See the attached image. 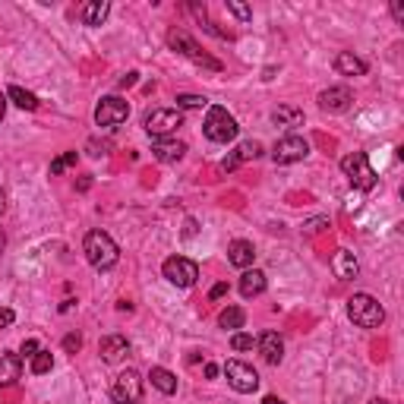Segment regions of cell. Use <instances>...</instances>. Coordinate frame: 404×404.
Masks as SVG:
<instances>
[{"mask_svg":"<svg viewBox=\"0 0 404 404\" xmlns=\"http://www.w3.org/2000/svg\"><path fill=\"white\" fill-rule=\"evenodd\" d=\"M149 379L161 395H174V391H177V376H174L171 370H165V366H152Z\"/></svg>","mask_w":404,"mask_h":404,"instance_id":"ffe728a7","label":"cell"},{"mask_svg":"<svg viewBox=\"0 0 404 404\" xmlns=\"http://www.w3.org/2000/svg\"><path fill=\"white\" fill-rule=\"evenodd\" d=\"M332 272H335L338 281L357 278V272H360V266H357V256L350 253V250H338V253L332 256Z\"/></svg>","mask_w":404,"mask_h":404,"instance_id":"5bb4252c","label":"cell"},{"mask_svg":"<svg viewBox=\"0 0 404 404\" xmlns=\"http://www.w3.org/2000/svg\"><path fill=\"white\" fill-rule=\"evenodd\" d=\"M136 76H139V73H127L124 79H120V89H130V86L136 83Z\"/></svg>","mask_w":404,"mask_h":404,"instance_id":"f35d334b","label":"cell"},{"mask_svg":"<svg viewBox=\"0 0 404 404\" xmlns=\"http://www.w3.org/2000/svg\"><path fill=\"white\" fill-rule=\"evenodd\" d=\"M111 398L114 404H139L143 401V376L136 370H124L111 382Z\"/></svg>","mask_w":404,"mask_h":404,"instance_id":"52a82bcc","label":"cell"},{"mask_svg":"<svg viewBox=\"0 0 404 404\" xmlns=\"http://www.w3.org/2000/svg\"><path fill=\"white\" fill-rule=\"evenodd\" d=\"M127 117H130V104H127L120 95L102 98L98 108H95V124L98 127H120Z\"/></svg>","mask_w":404,"mask_h":404,"instance_id":"30bf717a","label":"cell"},{"mask_svg":"<svg viewBox=\"0 0 404 404\" xmlns=\"http://www.w3.org/2000/svg\"><path fill=\"white\" fill-rule=\"evenodd\" d=\"M243 322H247V313L240 307H227V309H221V316H218L221 329H243Z\"/></svg>","mask_w":404,"mask_h":404,"instance_id":"d4e9b609","label":"cell"},{"mask_svg":"<svg viewBox=\"0 0 404 404\" xmlns=\"http://www.w3.org/2000/svg\"><path fill=\"white\" fill-rule=\"evenodd\" d=\"M259 354L266 357V363H272V366H278L281 357H284V341H281L278 332H266V335L259 338Z\"/></svg>","mask_w":404,"mask_h":404,"instance_id":"e0dca14e","label":"cell"},{"mask_svg":"<svg viewBox=\"0 0 404 404\" xmlns=\"http://www.w3.org/2000/svg\"><path fill=\"white\" fill-rule=\"evenodd\" d=\"M98 354H102L104 363H120L130 354V341L124 335H104L102 344H98Z\"/></svg>","mask_w":404,"mask_h":404,"instance_id":"4fadbf2b","label":"cell"},{"mask_svg":"<svg viewBox=\"0 0 404 404\" xmlns=\"http://www.w3.org/2000/svg\"><path fill=\"white\" fill-rule=\"evenodd\" d=\"M391 16H395L398 22H404V7H401V3H398V0H395V3H391Z\"/></svg>","mask_w":404,"mask_h":404,"instance_id":"74e56055","label":"cell"},{"mask_svg":"<svg viewBox=\"0 0 404 404\" xmlns=\"http://www.w3.org/2000/svg\"><path fill=\"white\" fill-rule=\"evenodd\" d=\"M22 354H26V357H35V354H38V341H35V338H26V341H22ZM19 354V357H22Z\"/></svg>","mask_w":404,"mask_h":404,"instance_id":"e575fe53","label":"cell"},{"mask_svg":"<svg viewBox=\"0 0 404 404\" xmlns=\"http://www.w3.org/2000/svg\"><path fill=\"white\" fill-rule=\"evenodd\" d=\"M262 291H266V275L259 272V268H247V272L240 275V294L247 297H259Z\"/></svg>","mask_w":404,"mask_h":404,"instance_id":"ac0fdd59","label":"cell"},{"mask_svg":"<svg viewBox=\"0 0 404 404\" xmlns=\"http://www.w3.org/2000/svg\"><path fill=\"white\" fill-rule=\"evenodd\" d=\"M89 149H92V155H108V149H111V143H102V145H98V143H89Z\"/></svg>","mask_w":404,"mask_h":404,"instance_id":"8d00e7d4","label":"cell"},{"mask_svg":"<svg viewBox=\"0 0 404 404\" xmlns=\"http://www.w3.org/2000/svg\"><path fill=\"white\" fill-rule=\"evenodd\" d=\"M335 70L341 76H363L366 73V63H363L360 57H354L350 51H341V54L335 57Z\"/></svg>","mask_w":404,"mask_h":404,"instance_id":"44dd1931","label":"cell"},{"mask_svg":"<svg viewBox=\"0 0 404 404\" xmlns=\"http://www.w3.org/2000/svg\"><path fill=\"white\" fill-rule=\"evenodd\" d=\"M350 104H354V95H350L348 86H332V89L319 92V108L329 111V114H344Z\"/></svg>","mask_w":404,"mask_h":404,"instance_id":"7c38bea8","label":"cell"},{"mask_svg":"<svg viewBox=\"0 0 404 404\" xmlns=\"http://www.w3.org/2000/svg\"><path fill=\"white\" fill-rule=\"evenodd\" d=\"M168 45H171V48L177 51V54L190 57L193 63H202V67H209V70H221V63L215 60V57H209L206 51L199 48V45L193 42L190 35L184 32V29H171V32H168Z\"/></svg>","mask_w":404,"mask_h":404,"instance_id":"8992f818","label":"cell"},{"mask_svg":"<svg viewBox=\"0 0 404 404\" xmlns=\"http://www.w3.org/2000/svg\"><path fill=\"white\" fill-rule=\"evenodd\" d=\"M3 114H7V95H0V120H3Z\"/></svg>","mask_w":404,"mask_h":404,"instance_id":"60d3db41","label":"cell"},{"mask_svg":"<svg viewBox=\"0 0 404 404\" xmlns=\"http://www.w3.org/2000/svg\"><path fill=\"white\" fill-rule=\"evenodd\" d=\"M262 404H284V401H278V398H275V395H268V398H266V401H262Z\"/></svg>","mask_w":404,"mask_h":404,"instance_id":"7bdbcfd3","label":"cell"},{"mask_svg":"<svg viewBox=\"0 0 404 404\" xmlns=\"http://www.w3.org/2000/svg\"><path fill=\"white\" fill-rule=\"evenodd\" d=\"M307 155H309V143L303 136H284V139H278L272 149L275 165H294V161H303Z\"/></svg>","mask_w":404,"mask_h":404,"instance_id":"8fae6325","label":"cell"},{"mask_svg":"<svg viewBox=\"0 0 404 404\" xmlns=\"http://www.w3.org/2000/svg\"><path fill=\"white\" fill-rule=\"evenodd\" d=\"M16 379H22V357L3 354L0 357V385H13Z\"/></svg>","mask_w":404,"mask_h":404,"instance_id":"d6986e66","label":"cell"},{"mask_svg":"<svg viewBox=\"0 0 404 404\" xmlns=\"http://www.w3.org/2000/svg\"><path fill=\"white\" fill-rule=\"evenodd\" d=\"M3 209H7V193L0 190V212H3Z\"/></svg>","mask_w":404,"mask_h":404,"instance_id":"b9f144b4","label":"cell"},{"mask_svg":"<svg viewBox=\"0 0 404 404\" xmlns=\"http://www.w3.org/2000/svg\"><path fill=\"white\" fill-rule=\"evenodd\" d=\"M370 404H389V401H382V398H373V401Z\"/></svg>","mask_w":404,"mask_h":404,"instance_id":"f6af8a7d","label":"cell"},{"mask_svg":"<svg viewBox=\"0 0 404 404\" xmlns=\"http://www.w3.org/2000/svg\"><path fill=\"white\" fill-rule=\"evenodd\" d=\"M206 98L202 95H177V111H199V108H206Z\"/></svg>","mask_w":404,"mask_h":404,"instance_id":"83f0119b","label":"cell"},{"mask_svg":"<svg viewBox=\"0 0 404 404\" xmlns=\"http://www.w3.org/2000/svg\"><path fill=\"white\" fill-rule=\"evenodd\" d=\"M225 376H227V382H231V389L240 391V395H250V391L259 389V373H256L250 363H243V360H227L225 363Z\"/></svg>","mask_w":404,"mask_h":404,"instance_id":"ba28073f","label":"cell"},{"mask_svg":"<svg viewBox=\"0 0 404 404\" xmlns=\"http://www.w3.org/2000/svg\"><path fill=\"white\" fill-rule=\"evenodd\" d=\"M237 120H234L231 114H227V108H221V104H212L206 114V120H202V133H206V139H212V143H231L234 136H237Z\"/></svg>","mask_w":404,"mask_h":404,"instance_id":"277c9868","label":"cell"},{"mask_svg":"<svg viewBox=\"0 0 404 404\" xmlns=\"http://www.w3.org/2000/svg\"><path fill=\"white\" fill-rule=\"evenodd\" d=\"M206 376H209V379L218 376V366H215V363H206Z\"/></svg>","mask_w":404,"mask_h":404,"instance_id":"ab89813d","label":"cell"},{"mask_svg":"<svg viewBox=\"0 0 404 404\" xmlns=\"http://www.w3.org/2000/svg\"><path fill=\"white\" fill-rule=\"evenodd\" d=\"M341 171H344V177L350 180V186L354 190H373L376 186V171H373V165H370V158L363 155V152H350V155H344L341 158Z\"/></svg>","mask_w":404,"mask_h":404,"instance_id":"3957f363","label":"cell"},{"mask_svg":"<svg viewBox=\"0 0 404 404\" xmlns=\"http://www.w3.org/2000/svg\"><path fill=\"white\" fill-rule=\"evenodd\" d=\"M227 10H231V13L237 16V19H243V22L253 19V10H250L247 3H240V0H227Z\"/></svg>","mask_w":404,"mask_h":404,"instance_id":"4dcf8cb0","label":"cell"},{"mask_svg":"<svg viewBox=\"0 0 404 404\" xmlns=\"http://www.w3.org/2000/svg\"><path fill=\"white\" fill-rule=\"evenodd\" d=\"M3 247H7V237H3V231H0V253H3Z\"/></svg>","mask_w":404,"mask_h":404,"instance_id":"ee69618b","label":"cell"},{"mask_svg":"<svg viewBox=\"0 0 404 404\" xmlns=\"http://www.w3.org/2000/svg\"><path fill=\"white\" fill-rule=\"evenodd\" d=\"M79 348H83V335H79V332H73V335L63 338V350H67V354H76Z\"/></svg>","mask_w":404,"mask_h":404,"instance_id":"1f68e13d","label":"cell"},{"mask_svg":"<svg viewBox=\"0 0 404 404\" xmlns=\"http://www.w3.org/2000/svg\"><path fill=\"white\" fill-rule=\"evenodd\" d=\"M51 366H54V357H51V350L38 348V354L32 357V373H35V376H45V373H51Z\"/></svg>","mask_w":404,"mask_h":404,"instance_id":"484cf974","label":"cell"},{"mask_svg":"<svg viewBox=\"0 0 404 404\" xmlns=\"http://www.w3.org/2000/svg\"><path fill=\"white\" fill-rule=\"evenodd\" d=\"M322 227H329V218H313V221H307V225H303V231H307V234H319Z\"/></svg>","mask_w":404,"mask_h":404,"instance_id":"d6a6232c","label":"cell"},{"mask_svg":"<svg viewBox=\"0 0 404 404\" xmlns=\"http://www.w3.org/2000/svg\"><path fill=\"white\" fill-rule=\"evenodd\" d=\"M145 133L155 139H168L171 133H177V127H184V114H180L177 108H155L145 114L143 120Z\"/></svg>","mask_w":404,"mask_h":404,"instance_id":"5b68a950","label":"cell"},{"mask_svg":"<svg viewBox=\"0 0 404 404\" xmlns=\"http://www.w3.org/2000/svg\"><path fill=\"white\" fill-rule=\"evenodd\" d=\"M83 253H86V259H89V266L98 268V272H104V268H114L117 259H120V250H117V243L111 240V234H104V231H89V234H86Z\"/></svg>","mask_w":404,"mask_h":404,"instance_id":"6da1fadb","label":"cell"},{"mask_svg":"<svg viewBox=\"0 0 404 404\" xmlns=\"http://www.w3.org/2000/svg\"><path fill=\"white\" fill-rule=\"evenodd\" d=\"M152 155L158 161H180L186 155V143H180V139H155L152 143Z\"/></svg>","mask_w":404,"mask_h":404,"instance_id":"9a60e30c","label":"cell"},{"mask_svg":"<svg viewBox=\"0 0 404 404\" xmlns=\"http://www.w3.org/2000/svg\"><path fill=\"white\" fill-rule=\"evenodd\" d=\"M253 344H256V338L247 335V332H234V335H231V348L234 350H253Z\"/></svg>","mask_w":404,"mask_h":404,"instance_id":"f546056e","label":"cell"},{"mask_svg":"<svg viewBox=\"0 0 404 404\" xmlns=\"http://www.w3.org/2000/svg\"><path fill=\"white\" fill-rule=\"evenodd\" d=\"M225 294H227V284H225V281H218V284L209 291V297H212V300H218V297H225Z\"/></svg>","mask_w":404,"mask_h":404,"instance_id":"d590c367","label":"cell"},{"mask_svg":"<svg viewBox=\"0 0 404 404\" xmlns=\"http://www.w3.org/2000/svg\"><path fill=\"white\" fill-rule=\"evenodd\" d=\"M108 13H111L108 0H92V3L83 7V22L86 26H102V22L108 19Z\"/></svg>","mask_w":404,"mask_h":404,"instance_id":"603a6c76","label":"cell"},{"mask_svg":"<svg viewBox=\"0 0 404 404\" xmlns=\"http://www.w3.org/2000/svg\"><path fill=\"white\" fill-rule=\"evenodd\" d=\"M76 158H79L76 152H63L60 158H54V161H51V174H63L67 168H73V165H76Z\"/></svg>","mask_w":404,"mask_h":404,"instance_id":"f1b7e54d","label":"cell"},{"mask_svg":"<svg viewBox=\"0 0 404 404\" xmlns=\"http://www.w3.org/2000/svg\"><path fill=\"white\" fill-rule=\"evenodd\" d=\"M234 155H237V161H250V158L262 155V145L256 143V139H247V143H240L237 149H234Z\"/></svg>","mask_w":404,"mask_h":404,"instance_id":"4316f807","label":"cell"},{"mask_svg":"<svg viewBox=\"0 0 404 404\" xmlns=\"http://www.w3.org/2000/svg\"><path fill=\"white\" fill-rule=\"evenodd\" d=\"M272 124L278 127H300L303 124V111L300 108H291V104H278L272 111Z\"/></svg>","mask_w":404,"mask_h":404,"instance_id":"7402d4cb","label":"cell"},{"mask_svg":"<svg viewBox=\"0 0 404 404\" xmlns=\"http://www.w3.org/2000/svg\"><path fill=\"white\" fill-rule=\"evenodd\" d=\"M227 259H231V266H237V268L247 272V268L253 266V259H256L253 243H250V240H234L231 247H227Z\"/></svg>","mask_w":404,"mask_h":404,"instance_id":"2e32d148","label":"cell"},{"mask_svg":"<svg viewBox=\"0 0 404 404\" xmlns=\"http://www.w3.org/2000/svg\"><path fill=\"white\" fill-rule=\"evenodd\" d=\"M7 98H10L13 104H19L22 111H35V108H38V98H35L32 92H26L22 86H10V89H7Z\"/></svg>","mask_w":404,"mask_h":404,"instance_id":"cb8c5ba5","label":"cell"},{"mask_svg":"<svg viewBox=\"0 0 404 404\" xmlns=\"http://www.w3.org/2000/svg\"><path fill=\"white\" fill-rule=\"evenodd\" d=\"M161 272H165V278L171 281L174 288H193L196 278H199V266L193 259H184V256H171V259H165Z\"/></svg>","mask_w":404,"mask_h":404,"instance_id":"9c48e42d","label":"cell"},{"mask_svg":"<svg viewBox=\"0 0 404 404\" xmlns=\"http://www.w3.org/2000/svg\"><path fill=\"white\" fill-rule=\"evenodd\" d=\"M13 319H16V313L10 307H0V329H7V325H13Z\"/></svg>","mask_w":404,"mask_h":404,"instance_id":"836d02e7","label":"cell"},{"mask_svg":"<svg viewBox=\"0 0 404 404\" xmlns=\"http://www.w3.org/2000/svg\"><path fill=\"white\" fill-rule=\"evenodd\" d=\"M348 316L357 329H379L385 322V309L382 303L376 300L373 294H354L348 300Z\"/></svg>","mask_w":404,"mask_h":404,"instance_id":"7a4b0ae2","label":"cell"}]
</instances>
